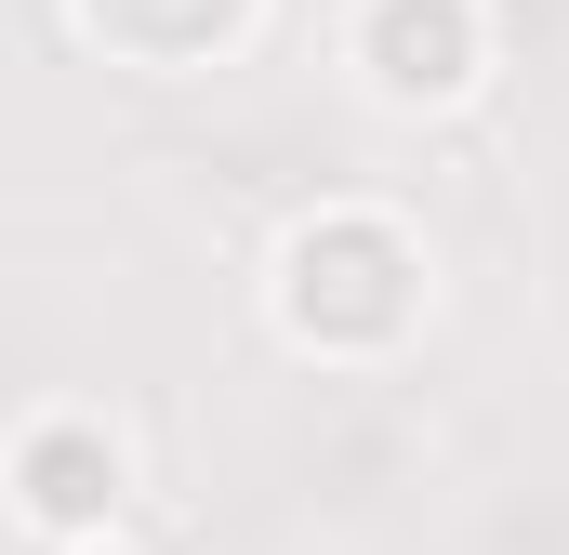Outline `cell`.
<instances>
[{
    "mask_svg": "<svg viewBox=\"0 0 569 555\" xmlns=\"http://www.w3.org/2000/svg\"><path fill=\"white\" fill-rule=\"evenodd\" d=\"M358 67H371L385 107H450L490 67V27H477V0H371L358 13Z\"/></svg>",
    "mask_w": 569,
    "mask_h": 555,
    "instance_id": "2",
    "label": "cell"
},
{
    "mask_svg": "<svg viewBox=\"0 0 569 555\" xmlns=\"http://www.w3.org/2000/svg\"><path fill=\"white\" fill-rule=\"evenodd\" d=\"M13 490H27L40 529H107L120 516V436L107 423H40L13 450Z\"/></svg>",
    "mask_w": 569,
    "mask_h": 555,
    "instance_id": "4",
    "label": "cell"
},
{
    "mask_svg": "<svg viewBox=\"0 0 569 555\" xmlns=\"http://www.w3.org/2000/svg\"><path fill=\"white\" fill-rule=\"evenodd\" d=\"M266 0H80V27L120 53V67H212L252 40Z\"/></svg>",
    "mask_w": 569,
    "mask_h": 555,
    "instance_id": "3",
    "label": "cell"
},
{
    "mask_svg": "<svg viewBox=\"0 0 569 555\" xmlns=\"http://www.w3.org/2000/svg\"><path fill=\"white\" fill-rule=\"evenodd\" d=\"M425 317V252L385 225V212H318L279 252V331L318 357H371Z\"/></svg>",
    "mask_w": 569,
    "mask_h": 555,
    "instance_id": "1",
    "label": "cell"
}]
</instances>
